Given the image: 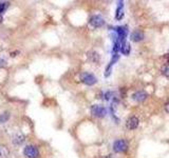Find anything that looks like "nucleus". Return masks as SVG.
<instances>
[{"mask_svg": "<svg viewBox=\"0 0 169 158\" xmlns=\"http://www.w3.org/2000/svg\"><path fill=\"white\" fill-rule=\"evenodd\" d=\"M89 24L91 25L92 28H101L105 25V20L100 15H93L89 20Z\"/></svg>", "mask_w": 169, "mask_h": 158, "instance_id": "nucleus-5", "label": "nucleus"}, {"mask_svg": "<svg viewBox=\"0 0 169 158\" xmlns=\"http://www.w3.org/2000/svg\"><path fill=\"white\" fill-rule=\"evenodd\" d=\"M91 113H92L93 116L97 117V118H103V117L106 116L107 110H106V108L103 107V105L94 104L91 107Z\"/></svg>", "mask_w": 169, "mask_h": 158, "instance_id": "nucleus-4", "label": "nucleus"}, {"mask_svg": "<svg viewBox=\"0 0 169 158\" xmlns=\"http://www.w3.org/2000/svg\"><path fill=\"white\" fill-rule=\"evenodd\" d=\"M88 57H89V59L91 60V61H93V62H98V61H100V55H98V53H96L95 51L89 52Z\"/></svg>", "mask_w": 169, "mask_h": 158, "instance_id": "nucleus-13", "label": "nucleus"}, {"mask_svg": "<svg viewBox=\"0 0 169 158\" xmlns=\"http://www.w3.org/2000/svg\"><path fill=\"white\" fill-rule=\"evenodd\" d=\"M162 74L165 77L169 78V64H166V65H164V67L162 68Z\"/></svg>", "mask_w": 169, "mask_h": 158, "instance_id": "nucleus-17", "label": "nucleus"}, {"mask_svg": "<svg viewBox=\"0 0 169 158\" xmlns=\"http://www.w3.org/2000/svg\"><path fill=\"white\" fill-rule=\"evenodd\" d=\"M23 154L27 158H38L39 157V151L37 146L29 145L23 149Z\"/></svg>", "mask_w": 169, "mask_h": 158, "instance_id": "nucleus-2", "label": "nucleus"}, {"mask_svg": "<svg viewBox=\"0 0 169 158\" xmlns=\"http://www.w3.org/2000/svg\"><path fill=\"white\" fill-rule=\"evenodd\" d=\"M128 150V142L125 139H118L115 140L113 143V151L115 153H124Z\"/></svg>", "mask_w": 169, "mask_h": 158, "instance_id": "nucleus-1", "label": "nucleus"}, {"mask_svg": "<svg viewBox=\"0 0 169 158\" xmlns=\"http://www.w3.org/2000/svg\"><path fill=\"white\" fill-rule=\"evenodd\" d=\"M144 34H143V32L141 31H134V32H132V34H131V36H130V38L132 41H134V42H139V41H142L143 39H144Z\"/></svg>", "mask_w": 169, "mask_h": 158, "instance_id": "nucleus-9", "label": "nucleus"}, {"mask_svg": "<svg viewBox=\"0 0 169 158\" xmlns=\"http://www.w3.org/2000/svg\"><path fill=\"white\" fill-rule=\"evenodd\" d=\"M80 80H81V82L87 85H93L97 82L96 77L93 75V74L87 73V72H84V73L80 74Z\"/></svg>", "mask_w": 169, "mask_h": 158, "instance_id": "nucleus-3", "label": "nucleus"}, {"mask_svg": "<svg viewBox=\"0 0 169 158\" xmlns=\"http://www.w3.org/2000/svg\"><path fill=\"white\" fill-rule=\"evenodd\" d=\"M8 2H0V15H2L4 12H5V10L8 8Z\"/></svg>", "mask_w": 169, "mask_h": 158, "instance_id": "nucleus-16", "label": "nucleus"}, {"mask_svg": "<svg viewBox=\"0 0 169 158\" xmlns=\"http://www.w3.org/2000/svg\"><path fill=\"white\" fill-rule=\"evenodd\" d=\"M165 111L167 112V113H169V100L165 103Z\"/></svg>", "mask_w": 169, "mask_h": 158, "instance_id": "nucleus-18", "label": "nucleus"}, {"mask_svg": "<svg viewBox=\"0 0 169 158\" xmlns=\"http://www.w3.org/2000/svg\"><path fill=\"white\" fill-rule=\"evenodd\" d=\"M8 118H10V114L8 113V112H4V113L0 114V122L1 123H4L7 122Z\"/></svg>", "mask_w": 169, "mask_h": 158, "instance_id": "nucleus-14", "label": "nucleus"}, {"mask_svg": "<svg viewBox=\"0 0 169 158\" xmlns=\"http://www.w3.org/2000/svg\"><path fill=\"white\" fill-rule=\"evenodd\" d=\"M119 51H121L124 55H129V53H130V44L128 43V42H126V41H123L121 43V50H119Z\"/></svg>", "mask_w": 169, "mask_h": 158, "instance_id": "nucleus-12", "label": "nucleus"}, {"mask_svg": "<svg viewBox=\"0 0 169 158\" xmlns=\"http://www.w3.org/2000/svg\"><path fill=\"white\" fill-rule=\"evenodd\" d=\"M115 32L117 34V39L121 41V43L123 41H125V38L127 37V28L126 27H116L115 28Z\"/></svg>", "mask_w": 169, "mask_h": 158, "instance_id": "nucleus-6", "label": "nucleus"}, {"mask_svg": "<svg viewBox=\"0 0 169 158\" xmlns=\"http://www.w3.org/2000/svg\"><path fill=\"white\" fill-rule=\"evenodd\" d=\"M103 158H112V157H111V155H108L107 157H103Z\"/></svg>", "mask_w": 169, "mask_h": 158, "instance_id": "nucleus-19", "label": "nucleus"}, {"mask_svg": "<svg viewBox=\"0 0 169 158\" xmlns=\"http://www.w3.org/2000/svg\"><path fill=\"white\" fill-rule=\"evenodd\" d=\"M25 141V136L23 135H18V136H16L15 138L13 139V142L16 143V145H20V143H22Z\"/></svg>", "mask_w": 169, "mask_h": 158, "instance_id": "nucleus-15", "label": "nucleus"}, {"mask_svg": "<svg viewBox=\"0 0 169 158\" xmlns=\"http://www.w3.org/2000/svg\"><path fill=\"white\" fill-rule=\"evenodd\" d=\"M124 17V4L123 1H119L117 8H116V13H115V19L121 20Z\"/></svg>", "mask_w": 169, "mask_h": 158, "instance_id": "nucleus-10", "label": "nucleus"}, {"mask_svg": "<svg viewBox=\"0 0 169 158\" xmlns=\"http://www.w3.org/2000/svg\"><path fill=\"white\" fill-rule=\"evenodd\" d=\"M139 120L138 117H135V116L130 117L126 122V126H127L128 130H135V129L139 126Z\"/></svg>", "mask_w": 169, "mask_h": 158, "instance_id": "nucleus-7", "label": "nucleus"}, {"mask_svg": "<svg viewBox=\"0 0 169 158\" xmlns=\"http://www.w3.org/2000/svg\"><path fill=\"white\" fill-rule=\"evenodd\" d=\"M147 97H148L147 93H145V92H143V91L135 92V93L132 95V98L134 99L135 101H139V102H142V101H144V100L146 99Z\"/></svg>", "mask_w": 169, "mask_h": 158, "instance_id": "nucleus-8", "label": "nucleus"}, {"mask_svg": "<svg viewBox=\"0 0 169 158\" xmlns=\"http://www.w3.org/2000/svg\"><path fill=\"white\" fill-rule=\"evenodd\" d=\"M10 155V150L7 145H0V158H8Z\"/></svg>", "mask_w": 169, "mask_h": 158, "instance_id": "nucleus-11", "label": "nucleus"}]
</instances>
